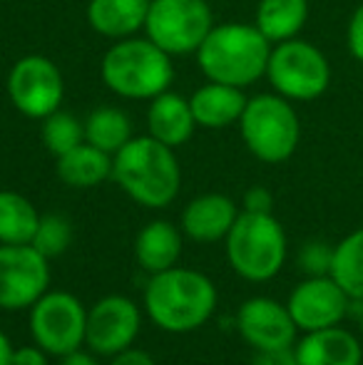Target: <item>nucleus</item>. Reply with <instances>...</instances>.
I'll return each mask as SVG.
<instances>
[{
	"label": "nucleus",
	"instance_id": "nucleus-1",
	"mask_svg": "<svg viewBox=\"0 0 363 365\" xmlns=\"http://www.w3.org/2000/svg\"><path fill=\"white\" fill-rule=\"evenodd\" d=\"M112 179L132 202L147 209H165L177 199L182 169L175 149L155 137H132L112 157Z\"/></svg>",
	"mask_w": 363,
	"mask_h": 365
},
{
	"label": "nucleus",
	"instance_id": "nucleus-2",
	"mask_svg": "<svg viewBox=\"0 0 363 365\" xmlns=\"http://www.w3.org/2000/svg\"><path fill=\"white\" fill-rule=\"evenodd\" d=\"M217 289L204 274L172 266L150 276L145 289V311L155 326L167 333H189L212 318Z\"/></svg>",
	"mask_w": 363,
	"mask_h": 365
},
{
	"label": "nucleus",
	"instance_id": "nucleus-3",
	"mask_svg": "<svg viewBox=\"0 0 363 365\" xmlns=\"http://www.w3.org/2000/svg\"><path fill=\"white\" fill-rule=\"evenodd\" d=\"M272 48L257 25L224 23L209 30L197 50V63L209 82L244 90L267 75Z\"/></svg>",
	"mask_w": 363,
	"mask_h": 365
},
{
	"label": "nucleus",
	"instance_id": "nucleus-4",
	"mask_svg": "<svg viewBox=\"0 0 363 365\" xmlns=\"http://www.w3.org/2000/svg\"><path fill=\"white\" fill-rule=\"evenodd\" d=\"M102 82L107 90L127 100H155L175 80L172 55L150 38L117 40L102 58Z\"/></svg>",
	"mask_w": 363,
	"mask_h": 365
},
{
	"label": "nucleus",
	"instance_id": "nucleus-5",
	"mask_svg": "<svg viewBox=\"0 0 363 365\" xmlns=\"http://www.w3.org/2000/svg\"><path fill=\"white\" fill-rule=\"evenodd\" d=\"M224 241L229 266L252 284L272 281L286 261V231L274 214L239 212Z\"/></svg>",
	"mask_w": 363,
	"mask_h": 365
},
{
	"label": "nucleus",
	"instance_id": "nucleus-6",
	"mask_svg": "<svg viewBox=\"0 0 363 365\" xmlns=\"http://www.w3.org/2000/svg\"><path fill=\"white\" fill-rule=\"evenodd\" d=\"M239 130L249 152L267 164L286 162L301 140V125L294 105L276 92L247 100V107L239 117Z\"/></svg>",
	"mask_w": 363,
	"mask_h": 365
},
{
	"label": "nucleus",
	"instance_id": "nucleus-7",
	"mask_svg": "<svg viewBox=\"0 0 363 365\" xmlns=\"http://www.w3.org/2000/svg\"><path fill=\"white\" fill-rule=\"evenodd\" d=\"M267 77L276 95L291 102H311L329 90L331 65L316 45L291 38L272 48Z\"/></svg>",
	"mask_w": 363,
	"mask_h": 365
},
{
	"label": "nucleus",
	"instance_id": "nucleus-8",
	"mask_svg": "<svg viewBox=\"0 0 363 365\" xmlns=\"http://www.w3.org/2000/svg\"><path fill=\"white\" fill-rule=\"evenodd\" d=\"M30 336L48 356H68L85 343L88 308L68 291H45L30 306Z\"/></svg>",
	"mask_w": 363,
	"mask_h": 365
},
{
	"label": "nucleus",
	"instance_id": "nucleus-9",
	"mask_svg": "<svg viewBox=\"0 0 363 365\" xmlns=\"http://www.w3.org/2000/svg\"><path fill=\"white\" fill-rule=\"evenodd\" d=\"M214 28L207 0H152L145 33L170 55L197 53Z\"/></svg>",
	"mask_w": 363,
	"mask_h": 365
},
{
	"label": "nucleus",
	"instance_id": "nucleus-10",
	"mask_svg": "<svg viewBox=\"0 0 363 365\" xmlns=\"http://www.w3.org/2000/svg\"><path fill=\"white\" fill-rule=\"evenodd\" d=\"M65 95L63 73L45 55H25L8 73V97L20 115L45 120L60 110Z\"/></svg>",
	"mask_w": 363,
	"mask_h": 365
},
{
	"label": "nucleus",
	"instance_id": "nucleus-11",
	"mask_svg": "<svg viewBox=\"0 0 363 365\" xmlns=\"http://www.w3.org/2000/svg\"><path fill=\"white\" fill-rule=\"evenodd\" d=\"M50 286V259L33 244H0V308H30Z\"/></svg>",
	"mask_w": 363,
	"mask_h": 365
},
{
	"label": "nucleus",
	"instance_id": "nucleus-12",
	"mask_svg": "<svg viewBox=\"0 0 363 365\" xmlns=\"http://www.w3.org/2000/svg\"><path fill=\"white\" fill-rule=\"evenodd\" d=\"M142 316L127 296H105L88 311L85 343L95 356H117L140 336Z\"/></svg>",
	"mask_w": 363,
	"mask_h": 365
},
{
	"label": "nucleus",
	"instance_id": "nucleus-13",
	"mask_svg": "<svg viewBox=\"0 0 363 365\" xmlns=\"http://www.w3.org/2000/svg\"><path fill=\"white\" fill-rule=\"evenodd\" d=\"M349 293L331 276H306V281L294 286L286 301L296 328L304 333L341 326V321L349 316Z\"/></svg>",
	"mask_w": 363,
	"mask_h": 365
},
{
	"label": "nucleus",
	"instance_id": "nucleus-14",
	"mask_svg": "<svg viewBox=\"0 0 363 365\" xmlns=\"http://www.w3.org/2000/svg\"><path fill=\"white\" fill-rule=\"evenodd\" d=\"M237 328L254 351L294 346L296 331H299L289 308L264 296L249 298L247 303H242L237 313Z\"/></svg>",
	"mask_w": 363,
	"mask_h": 365
},
{
	"label": "nucleus",
	"instance_id": "nucleus-15",
	"mask_svg": "<svg viewBox=\"0 0 363 365\" xmlns=\"http://www.w3.org/2000/svg\"><path fill=\"white\" fill-rule=\"evenodd\" d=\"M237 217V204L227 194H202L184 207L182 231L192 241L212 244V241L227 239Z\"/></svg>",
	"mask_w": 363,
	"mask_h": 365
},
{
	"label": "nucleus",
	"instance_id": "nucleus-16",
	"mask_svg": "<svg viewBox=\"0 0 363 365\" xmlns=\"http://www.w3.org/2000/svg\"><path fill=\"white\" fill-rule=\"evenodd\" d=\"M294 351L299 365H361L363 363L361 341L341 326L309 331L296 343Z\"/></svg>",
	"mask_w": 363,
	"mask_h": 365
},
{
	"label": "nucleus",
	"instance_id": "nucleus-17",
	"mask_svg": "<svg viewBox=\"0 0 363 365\" xmlns=\"http://www.w3.org/2000/svg\"><path fill=\"white\" fill-rule=\"evenodd\" d=\"M147 130H150V137H155L157 142L172 149L182 147L184 142L192 140L197 122H194L187 97L167 90L162 95H157L155 100H150Z\"/></svg>",
	"mask_w": 363,
	"mask_h": 365
},
{
	"label": "nucleus",
	"instance_id": "nucleus-18",
	"mask_svg": "<svg viewBox=\"0 0 363 365\" xmlns=\"http://www.w3.org/2000/svg\"><path fill=\"white\" fill-rule=\"evenodd\" d=\"M189 107H192L197 127L224 130V127H232L234 122H239L244 107H247V97H244L242 87L207 82L189 97Z\"/></svg>",
	"mask_w": 363,
	"mask_h": 365
},
{
	"label": "nucleus",
	"instance_id": "nucleus-19",
	"mask_svg": "<svg viewBox=\"0 0 363 365\" xmlns=\"http://www.w3.org/2000/svg\"><path fill=\"white\" fill-rule=\"evenodd\" d=\"M152 0H90L88 23L95 33L112 40L132 38L145 28Z\"/></svg>",
	"mask_w": 363,
	"mask_h": 365
},
{
	"label": "nucleus",
	"instance_id": "nucleus-20",
	"mask_svg": "<svg viewBox=\"0 0 363 365\" xmlns=\"http://www.w3.org/2000/svg\"><path fill=\"white\" fill-rule=\"evenodd\" d=\"M182 256V234L165 219L150 221L135 239V259L147 274H160L177 266Z\"/></svg>",
	"mask_w": 363,
	"mask_h": 365
},
{
	"label": "nucleus",
	"instance_id": "nucleus-21",
	"mask_svg": "<svg viewBox=\"0 0 363 365\" xmlns=\"http://www.w3.org/2000/svg\"><path fill=\"white\" fill-rule=\"evenodd\" d=\"M58 177L68 187L90 189L112 177V154L102 152L90 142H83L63 157H58Z\"/></svg>",
	"mask_w": 363,
	"mask_h": 365
},
{
	"label": "nucleus",
	"instance_id": "nucleus-22",
	"mask_svg": "<svg viewBox=\"0 0 363 365\" xmlns=\"http://www.w3.org/2000/svg\"><path fill=\"white\" fill-rule=\"evenodd\" d=\"M309 20V0H259L257 28L272 45L291 40Z\"/></svg>",
	"mask_w": 363,
	"mask_h": 365
},
{
	"label": "nucleus",
	"instance_id": "nucleus-23",
	"mask_svg": "<svg viewBox=\"0 0 363 365\" xmlns=\"http://www.w3.org/2000/svg\"><path fill=\"white\" fill-rule=\"evenodd\" d=\"M85 125V142L95 145L102 152L115 157L127 142L132 140V122L117 107H97L88 115Z\"/></svg>",
	"mask_w": 363,
	"mask_h": 365
},
{
	"label": "nucleus",
	"instance_id": "nucleus-24",
	"mask_svg": "<svg viewBox=\"0 0 363 365\" xmlns=\"http://www.w3.org/2000/svg\"><path fill=\"white\" fill-rule=\"evenodd\" d=\"M38 209L18 192H0V244H30L38 229Z\"/></svg>",
	"mask_w": 363,
	"mask_h": 365
},
{
	"label": "nucleus",
	"instance_id": "nucleus-25",
	"mask_svg": "<svg viewBox=\"0 0 363 365\" xmlns=\"http://www.w3.org/2000/svg\"><path fill=\"white\" fill-rule=\"evenodd\" d=\"M331 279L349 298H363V229L351 231L334 246Z\"/></svg>",
	"mask_w": 363,
	"mask_h": 365
},
{
	"label": "nucleus",
	"instance_id": "nucleus-26",
	"mask_svg": "<svg viewBox=\"0 0 363 365\" xmlns=\"http://www.w3.org/2000/svg\"><path fill=\"white\" fill-rule=\"evenodd\" d=\"M85 142V125L75 115L55 110L43 120V145L55 159Z\"/></svg>",
	"mask_w": 363,
	"mask_h": 365
},
{
	"label": "nucleus",
	"instance_id": "nucleus-27",
	"mask_svg": "<svg viewBox=\"0 0 363 365\" xmlns=\"http://www.w3.org/2000/svg\"><path fill=\"white\" fill-rule=\"evenodd\" d=\"M30 244L45 256V259H55L63 256L73 244V224L63 217V214H45L38 221V229Z\"/></svg>",
	"mask_w": 363,
	"mask_h": 365
},
{
	"label": "nucleus",
	"instance_id": "nucleus-28",
	"mask_svg": "<svg viewBox=\"0 0 363 365\" xmlns=\"http://www.w3.org/2000/svg\"><path fill=\"white\" fill-rule=\"evenodd\" d=\"M334 246L326 241H306L299 251V269L306 276H331Z\"/></svg>",
	"mask_w": 363,
	"mask_h": 365
},
{
	"label": "nucleus",
	"instance_id": "nucleus-29",
	"mask_svg": "<svg viewBox=\"0 0 363 365\" xmlns=\"http://www.w3.org/2000/svg\"><path fill=\"white\" fill-rule=\"evenodd\" d=\"M244 204V212H252V214H272L274 209V197L267 187H252L247 189L242 199Z\"/></svg>",
	"mask_w": 363,
	"mask_h": 365
},
{
	"label": "nucleus",
	"instance_id": "nucleus-30",
	"mask_svg": "<svg viewBox=\"0 0 363 365\" xmlns=\"http://www.w3.org/2000/svg\"><path fill=\"white\" fill-rule=\"evenodd\" d=\"M346 43L349 50L359 63H363V3L354 10L349 20V28H346Z\"/></svg>",
	"mask_w": 363,
	"mask_h": 365
},
{
	"label": "nucleus",
	"instance_id": "nucleus-31",
	"mask_svg": "<svg viewBox=\"0 0 363 365\" xmlns=\"http://www.w3.org/2000/svg\"><path fill=\"white\" fill-rule=\"evenodd\" d=\"M252 365H299V363H296L294 346H286V348H269V351H257V353H254Z\"/></svg>",
	"mask_w": 363,
	"mask_h": 365
},
{
	"label": "nucleus",
	"instance_id": "nucleus-32",
	"mask_svg": "<svg viewBox=\"0 0 363 365\" xmlns=\"http://www.w3.org/2000/svg\"><path fill=\"white\" fill-rule=\"evenodd\" d=\"M13 365H48V353L40 346H23L13 351Z\"/></svg>",
	"mask_w": 363,
	"mask_h": 365
},
{
	"label": "nucleus",
	"instance_id": "nucleus-33",
	"mask_svg": "<svg viewBox=\"0 0 363 365\" xmlns=\"http://www.w3.org/2000/svg\"><path fill=\"white\" fill-rule=\"evenodd\" d=\"M110 365H155V358L145 351H137V348H127V351L112 356Z\"/></svg>",
	"mask_w": 363,
	"mask_h": 365
},
{
	"label": "nucleus",
	"instance_id": "nucleus-34",
	"mask_svg": "<svg viewBox=\"0 0 363 365\" xmlns=\"http://www.w3.org/2000/svg\"><path fill=\"white\" fill-rule=\"evenodd\" d=\"M60 365H97V358L92 356V353L88 351H73V353H68V356H63V363Z\"/></svg>",
	"mask_w": 363,
	"mask_h": 365
},
{
	"label": "nucleus",
	"instance_id": "nucleus-35",
	"mask_svg": "<svg viewBox=\"0 0 363 365\" xmlns=\"http://www.w3.org/2000/svg\"><path fill=\"white\" fill-rule=\"evenodd\" d=\"M13 351L15 348L10 343V338L0 331V365H13Z\"/></svg>",
	"mask_w": 363,
	"mask_h": 365
},
{
	"label": "nucleus",
	"instance_id": "nucleus-36",
	"mask_svg": "<svg viewBox=\"0 0 363 365\" xmlns=\"http://www.w3.org/2000/svg\"><path fill=\"white\" fill-rule=\"evenodd\" d=\"M359 328H361V336H363V313H361V318H359Z\"/></svg>",
	"mask_w": 363,
	"mask_h": 365
}]
</instances>
